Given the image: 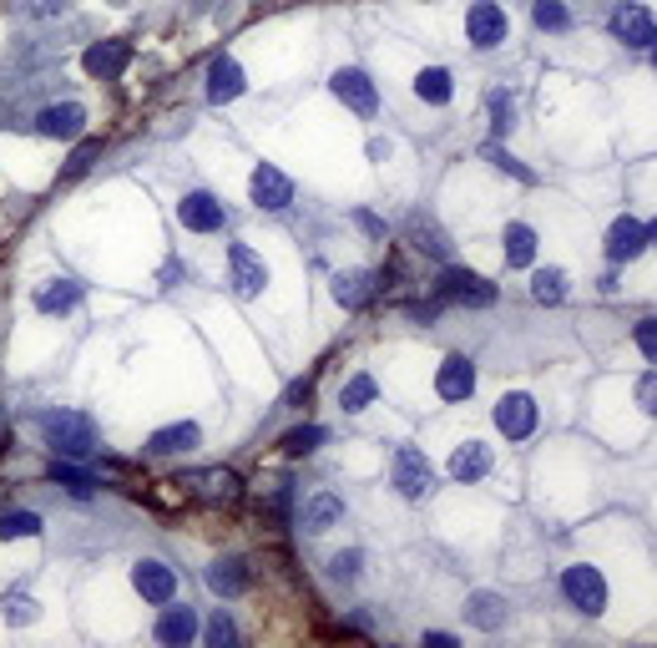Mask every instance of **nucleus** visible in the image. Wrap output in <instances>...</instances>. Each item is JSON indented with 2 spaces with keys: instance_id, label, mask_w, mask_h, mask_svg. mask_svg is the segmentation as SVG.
<instances>
[{
  "instance_id": "nucleus-37",
  "label": "nucleus",
  "mask_w": 657,
  "mask_h": 648,
  "mask_svg": "<svg viewBox=\"0 0 657 648\" xmlns=\"http://www.w3.org/2000/svg\"><path fill=\"white\" fill-rule=\"evenodd\" d=\"M0 608H5V619H11V623H30V619H36V603H30L26 593H5V598H0Z\"/></svg>"
},
{
  "instance_id": "nucleus-18",
  "label": "nucleus",
  "mask_w": 657,
  "mask_h": 648,
  "mask_svg": "<svg viewBox=\"0 0 657 648\" xmlns=\"http://www.w3.org/2000/svg\"><path fill=\"white\" fill-rule=\"evenodd\" d=\"M243 87H249V76L233 57H218L207 66V102H233V97H243Z\"/></svg>"
},
{
  "instance_id": "nucleus-44",
  "label": "nucleus",
  "mask_w": 657,
  "mask_h": 648,
  "mask_svg": "<svg viewBox=\"0 0 657 648\" xmlns=\"http://www.w3.org/2000/svg\"><path fill=\"white\" fill-rule=\"evenodd\" d=\"M425 644L430 648H455V634H425Z\"/></svg>"
},
{
  "instance_id": "nucleus-19",
  "label": "nucleus",
  "mask_w": 657,
  "mask_h": 648,
  "mask_svg": "<svg viewBox=\"0 0 657 648\" xmlns=\"http://www.w3.org/2000/svg\"><path fill=\"white\" fill-rule=\"evenodd\" d=\"M198 441H203V431L192 426V421H177V426L152 431V441H147V451H152V457H182V451H192Z\"/></svg>"
},
{
  "instance_id": "nucleus-2",
  "label": "nucleus",
  "mask_w": 657,
  "mask_h": 648,
  "mask_svg": "<svg viewBox=\"0 0 657 648\" xmlns=\"http://www.w3.org/2000/svg\"><path fill=\"white\" fill-rule=\"evenodd\" d=\"M561 598H567L577 613L597 619V613H607V577H602L592 562H571L567 573H561Z\"/></svg>"
},
{
  "instance_id": "nucleus-46",
  "label": "nucleus",
  "mask_w": 657,
  "mask_h": 648,
  "mask_svg": "<svg viewBox=\"0 0 657 648\" xmlns=\"http://www.w3.org/2000/svg\"><path fill=\"white\" fill-rule=\"evenodd\" d=\"M647 244H657V219H653V223H647Z\"/></svg>"
},
{
  "instance_id": "nucleus-13",
  "label": "nucleus",
  "mask_w": 657,
  "mask_h": 648,
  "mask_svg": "<svg viewBox=\"0 0 657 648\" xmlns=\"http://www.w3.org/2000/svg\"><path fill=\"white\" fill-rule=\"evenodd\" d=\"M182 486H192L207 507H223V501L243 497V482H238L228 466H213V472H198V476H182Z\"/></svg>"
},
{
  "instance_id": "nucleus-48",
  "label": "nucleus",
  "mask_w": 657,
  "mask_h": 648,
  "mask_svg": "<svg viewBox=\"0 0 657 648\" xmlns=\"http://www.w3.org/2000/svg\"><path fill=\"white\" fill-rule=\"evenodd\" d=\"M653 66H657V41H653Z\"/></svg>"
},
{
  "instance_id": "nucleus-31",
  "label": "nucleus",
  "mask_w": 657,
  "mask_h": 648,
  "mask_svg": "<svg viewBox=\"0 0 657 648\" xmlns=\"http://www.w3.org/2000/svg\"><path fill=\"white\" fill-rule=\"evenodd\" d=\"M375 400H380L375 375H354V381L339 390V406H344V411H365V406H375Z\"/></svg>"
},
{
  "instance_id": "nucleus-35",
  "label": "nucleus",
  "mask_w": 657,
  "mask_h": 648,
  "mask_svg": "<svg viewBox=\"0 0 657 648\" xmlns=\"http://www.w3.org/2000/svg\"><path fill=\"white\" fill-rule=\"evenodd\" d=\"M531 21H536L541 30H567V26H571V11L561 5V0H536V11H531Z\"/></svg>"
},
{
  "instance_id": "nucleus-24",
  "label": "nucleus",
  "mask_w": 657,
  "mask_h": 648,
  "mask_svg": "<svg viewBox=\"0 0 657 648\" xmlns=\"http://www.w3.org/2000/svg\"><path fill=\"white\" fill-rule=\"evenodd\" d=\"M415 91H420V102L445 107L455 97V76L445 72V66H425V72L415 76Z\"/></svg>"
},
{
  "instance_id": "nucleus-3",
  "label": "nucleus",
  "mask_w": 657,
  "mask_h": 648,
  "mask_svg": "<svg viewBox=\"0 0 657 648\" xmlns=\"http://www.w3.org/2000/svg\"><path fill=\"white\" fill-rule=\"evenodd\" d=\"M430 486H435L430 461H425L415 446H400V451H394V491L409 501H420V497H430Z\"/></svg>"
},
{
  "instance_id": "nucleus-10",
  "label": "nucleus",
  "mask_w": 657,
  "mask_h": 648,
  "mask_svg": "<svg viewBox=\"0 0 657 648\" xmlns=\"http://www.w3.org/2000/svg\"><path fill=\"white\" fill-rule=\"evenodd\" d=\"M440 295L460 299V304H496V284H485L481 274H470V269H445V274H440Z\"/></svg>"
},
{
  "instance_id": "nucleus-17",
  "label": "nucleus",
  "mask_w": 657,
  "mask_h": 648,
  "mask_svg": "<svg viewBox=\"0 0 657 648\" xmlns=\"http://www.w3.org/2000/svg\"><path fill=\"white\" fill-rule=\"evenodd\" d=\"M81 127H87V112H81V102L41 107V117H36V133H41V137H81Z\"/></svg>"
},
{
  "instance_id": "nucleus-9",
  "label": "nucleus",
  "mask_w": 657,
  "mask_h": 648,
  "mask_svg": "<svg viewBox=\"0 0 657 648\" xmlns=\"http://www.w3.org/2000/svg\"><path fill=\"white\" fill-rule=\"evenodd\" d=\"M536 421H541V411H536V400L531 396H506L496 406V426H501V436H511V441H526L531 431H536Z\"/></svg>"
},
{
  "instance_id": "nucleus-6",
  "label": "nucleus",
  "mask_w": 657,
  "mask_h": 648,
  "mask_svg": "<svg viewBox=\"0 0 657 648\" xmlns=\"http://www.w3.org/2000/svg\"><path fill=\"white\" fill-rule=\"evenodd\" d=\"M249 192H253V203H258L263 213H278V208L293 203V183L283 177V167H274V162H258V167H253Z\"/></svg>"
},
{
  "instance_id": "nucleus-33",
  "label": "nucleus",
  "mask_w": 657,
  "mask_h": 648,
  "mask_svg": "<svg viewBox=\"0 0 657 648\" xmlns=\"http://www.w3.org/2000/svg\"><path fill=\"white\" fill-rule=\"evenodd\" d=\"M15 537H41V516L36 512H0V543Z\"/></svg>"
},
{
  "instance_id": "nucleus-23",
  "label": "nucleus",
  "mask_w": 657,
  "mask_h": 648,
  "mask_svg": "<svg viewBox=\"0 0 657 648\" xmlns=\"http://www.w3.org/2000/svg\"><path fill=\"white\" fill-rule=\"evenodd\" d=\"M81 304V284L76 279H51L46 289H36V310L41 314H72Z\"/></svg>"
},
{
  "instance_id": "nucleus-36",
  "label": "nucleus",
  "mask_w": 657,
  "mask_h": 648,
  "mask_svg": "<svg viewBox=\"0 0 657 648\" xmlns=\"http://www.w3.org/2000/svg\"><path fill=\"white\" fill-rule=\"evenodd\" d=\"M97 152H102V142H81V148H76L72 158H66V167H61V183H76L81 173H91Z\"/></svg>"
},
{
  "instance_id": "nucleus-45",
  "label": "nucleus",
  "mask_w": 657,
  "mask_h": 648,
  "mask_svg": "<svg viewBox=\"0 0 657 648\" xmlns=\"http://www.w3.org/2000/svg\"><path fill=\"white\" fill-rule=\"evenodd\" d=\"M308 390H314V381H299V385H293V390H289V400H293V406H299V400H308Z\"/></svg>"
},
{
  "instance_id": "nucleus-39",
  "label": "nucleus",
  "mask_w": 657,
  "mask_h": 648,
  "mask_svg": "<svg viewBox=\"0 0 657 648\" xmlns=\"http://www.w3.org/2000/svg\"><path fill=\"white\" fill-rule=\"evenodd\" d=\"M632 335H637V350H643L647 360L657 365V320H643L637 329H632Z\"/></svg>"
},
{
  "instance_id": "nucleus-28",
  "label": "nucleus",
  "mask_w": 657,
  "mask_h": 648,
  "mask_svg": "<svg viewBox=\"0 0 657 648\" xmlns=\"http://www.w3.org/2000/svg\"><path fill=\"white\" fill-rule=\"evenodd\" d=\"M531 259H536V228L511 223V228H506V264H511V269H526Z\"/></svg>"
},
{
  "instance_id": "nucleus-41",
  "label": "nucleus",
  "mask_w": 657,
  "mask_h": 648,
  "mask_svg": "<svg viewBox=\"0 0 657 648\" xmlns=\"http://www.w3.org/2000/svg\"><path fill=\"white\" fill-rule=\"evenodd\" d=\"M637 406H643L647 415H657V375H643V381H637Z\"/></svg>"
},
{
  "instance_id": "nucleus-7",
  "label": "nucleus",
  "mask_w": 657,
  "mask_h": 648,
  "mask_svg": "<svg viewBox=\"0 0 657 648\" xmlns=\"http://www.w3.org/2000/svg\"><path fill=\"white\" fill-rule=\"evenodd\" d=\"M131 588L142 593L147 603H173V593H177V573L167 568V562H157V558H142L137 568H131Z\"/></svg>"
},
{
  "instance_id": "nucleus-32",
  "label": "nucleus",
  "mask_w": 657,
  "mask_h": 648,
  "mask_svg": "<svg viewBox=\"0 0 657 648\" xmlns=\"http://www.w3.org/2000/svg\"><path fill=\"white\" fill-rule=\"evenodd\" d=\"M329 441V431L324 426H293V431H283V451H289V457H308V451H314V446H324Z\"/></svg>"
},
{
  "instance_id": "nucleus-14",
  "label": "nucleus",
  "mask_w": 657,
  "mask_h": 648,
  "mask_svg": "<svg viewBox=\"0 0 657 648\" xmlns=\"http://www.w3.org/2000/svg\"><path fill=\"white\" fill-rule=\"evenodd\" d=\"M435 390L440 400H466L476 390V365H470L466 354H445L435 370Z\"/></svg>"
},
{
  "instance_id": "nucleus-27",
  "label": "nucleus",
  "mask_w": 657,
  "mask_h": 648,
  "mask_svg": "<svg viewBox=\"0 0 657 648\" xmlns=\"http://www.w3.org/2000/svg\"><path fill=\"white\" fill-rule=\"evenodd\" d=\"M466 619L476 623V628H501V623H506V603H501L496 593H470Z\"/></svg>"
},
{
  "instance_id": "nucleus-47",
  "label": "nucleus",
  "mask_w": 657,
  "mask_h": 648,
  "mask_svg": "<svg viewBox=\"0 0 657 648\" xmlns=\"http://www.w3.org/2000/svg\"><path fill=\"white\" fill-rule=\"evenodd\" d=\"M0 441H5V415H0Z\"/></svg>"
},
{
  "instance_id": "nucleus-30",
  "label": "nucleus",
  "mask_w": 657,
  "mask_h": 648,
  "mask_svg": "<svg viewBox=\"0 0 657 648\" xmlns=\"http://www.w3.org/2000/svg\"><path fill=\"white\" fill-rule=\"evenodd\" d=\"M409 238H415V249H420V253H430V259H451V238L440 234L435 223L409 219Z\"/></svg>"
},
{
  "instance_id": "nucleus-12",
  "label": "nucleus",
  "mask_w": 657,
  "mask_h": 648,
  "mask_svg": "<svg viewBox=\"0 0 657 648\" xmlns=\"http://www.w3.org/2000/svg\"><path fill=\"white\" fill-rule=\"evenodd\" d=\"M127 61H131V41H97V46H87L81 72L97 76V82H112V76L127 72Z\"/></svg>"
},
{
  "instance_id": "nucleus-26",
  "label": "nucleus",
  "mask_w": 657,
  "mask_h": 648,
  "mask_svg": "<svg viewBox=\"0 0 657 648\" xmlns=\"http://www.w3.org/2000/svg\"><path fill=\"white\" fill-rule=\"evenodd\" d=\"M369 295H375V274H359V269H350V274H339V279H334V299L344 304V310H359Z\"/></svg>"
},
{
  "instance_id": "nucleus-21",
  "label": "nucleus",
  "mask_w": 657,
  "mask_h": 648,
  "mask_svg": "<svg viewBox=\"0 0 657 648\" xmlns=\"http://www.w3.org/2000/svg\"><path fill=\"white\" fill-rule=\"evenodd\" d=\"M485 472H491V446H485V441L455 446V457H451V476H455V482H481Z\"/></svg>"
},
{
  "instance_id": "nucleus-20",
  "label": "nucleus",
  "mask_w": 657,
  "mask_h": 648,
  "mask_svg": "<svg viewBox=\"0 0 657 648\" xmlns=\"http://www.w3.org/2000/svg\"><path fill=\"white\" fill-rule=\"evenodd\" d=\"M198 628H203V623H198V613H192V608H177V603L157 619V638H162L167 648L192 644V638H198Z\"/></svg>"
},
{
  "instance_id": "nucleus-15",
  "label": "nucleus",
  "mask_w": 657,
  "mask_h": 648,
  "mask_svg": "<svg viewBox=\"0 0 657 648\" xmlns=\"http://www.w3.org/2000/svg\"><path fill=\"white\" fill-rule=\"evenodd\" d=\"M177 219L188 223L192 234H218L223 228V203L213 192H188L182 203H177Z\"/></svg>"
},
{
  "instance_id": "nucleus-4",
  "label": "nucleus",
  "mask_w": 657,
  "mask_h": 648,
  "mask_svg": "<svg viewBox=\"0 0 657 648\" xmlns=\"http://www.w3.org/2000/svg\"><path fill=\"white\" fill-rule=\"evenodd\" d=\"M612 36L622 46H632V51H643V46L657 41V21L647 5H637V0H622L612 11Z\"/></svg>"
},
{
  "instance_id": "nucleus-1",
  "label": "nucleus",
  "mask_w": 657,
  "mask_h": 648,
  "mask_svg": "<svg viewBox=\"0 0 657 648\" xmlns=\"http://www.w3.org/2000/svg\"><path fill=\"white\" fill-rule=\"evenodd\" d=\"M36 426H41V441L66 461H87L97 451V426L81 411H46L36 415Z\"/></svg>"
},
{
  "instance_id": "nucleus-42",
  "label": "nucleus",
  "mask_w": 657,
  "mask_h": 648,
  "mask_svg": "<svg viewBox=\"0 0 657 648\" xmlns=\"http://www.w3.org/2000/svg\"><path fill=\"white\" fill-rule=\"evenodd\" d=\"M354 573H359V552H339V558H334V577H339V583H354Z\"/></svg>"
},
{
  "instance_id": "nucleus-38",
  "label": "nucleus",
  "mask_w": 657,
  "mask_h": 648,
  "mask_svg": "<svg viewBox=\"0 0 657 648\" xmlns=\"http://www.w3.org/2000/svg\"><path fill=\"white\" fill-rule=\"evenodd\" d=\"M207 644H213V648H233V644H238V628L218 613V619L207 623Z\"/></svg>"
},
{
  "instance_id": "nucleus-25",
  "label": "nucleus",
  "mask_w": 657,
  "mask_h": 648,
  "mask_svg": "<svg viewBox=\"0 0 657 648\" xmlns=\"http://www.w3.org/2000/svg\"><path fill=\"white\" fill-rule=\"evenodd\" d=\"M339 516H344V501H339V497H329V491H314V497L304 501V527H308V532L334 527Z\"/></svg>"
},
{
  "instance_id": "nucleus-11",
  "label": "nucleus",
  "mask_w": 657,
  "mask_h": 648,
  "mask_svg": "<svg viewBox=\"0 0 657 648\" xmlns=\"http://www.w3.org/2000/svg\"><path fill=\"white\" fill-rule=\"evenodd\" d=\"M228 269H233V289L243 299H258L263 284H268V269H263V259L249 249V244H233L228 249Z\"/></svg>"
},
{
  "instance_id": "nucleus-5",
  "label": "nucleus",
  "mask_w": 657,
  "mask_h": 648,
  "mask_svg": "<svg viewBox=\"0 0 657 648\" xmlns=\"http://www.w3.org/2000/svg\"><path fill=\"white\" fill-rule=\"evenodd\" d=\"M329 87H334L339 102L350 107V112H359V117H375V112H380V91H375V82H369L359 66H344V72H334V82H329Z\"/></svg>"
},
{
  "instance_id": "nucleus-29",
  "label": "nucleus",
  "mask_w": 657,
  "mask_h": 648,
  "mask_svg": "<svg viewBox=\"0 0 657 648\" xmlns=\"http://www.w3.org/2000/svg\"><path fill=\"white\" fill-rule=\"evenodd\" d=\"M51 482H61L66 491H76V497H97V476L91 472H81V466H72V461L61 457V461H51Z\"/></svg>"
},
{
  "instance_id": "nucleus-16",
  "label": "nucleus",
  "mask_w": 657,
  "mask_h": 648,
  "mask_svg": "<svg viewBox=\"0 0 657 648\" xmlns=\"http://www.w3.org/2000/svg\"><path fill=\"white\" fill-rule=\"evenodd\" d=\"M643 249H647V223L617 219L612 228H607V259H612V264H628V259H637Z\"/></svg>"
},
{
  "instance_id": "nucleus-34",
  "label": "nucleus",
  "mask_w": 657,
  "mask_h": 648,
  "mask_svg": "<svg viewBox=\"0 0 657 648\" xmlns=\"http://www.w3.org/2000/svg\"><path fill=\"white\" fill-rule=\"evenodd\" d=\"M531 295H536L541 304H561V299H567V279H561L556 269H541L536 279H531Z\"/></svg>"
},
{
  "instance_id": "nucleus-40",
  "label": "nucleus",
  "mask_w": 657,
  "mask_h": 648,
  "mask_svg": "<svg viewBox=\"0 0 657 648\" xmlns=\"http://www.w3.org/2000/svg\"><path fill=\"white\" fill-rule=\"evenodd\" d=\"M485 158H491V162H501V167H506V173H511V177H526V183H531V167H526V162H516L511 152H501V148H485Z\"/></svg>"
},
{
  "instance_id": "nucleus-43",
  "label": "nucleus",
  "mask_w": 657,
  "mask_h": 648,
  "mask_svg": "<svg viewBox=\"0 0 657 648\" xmlns=\"http://www.w3.org/2000/svg\"><path fill=\"white\" fill-rule=\"evenodd\" d=\"M491 107H496V133H506V127H511V107H506V97H491Z\"/></svg>"
},
{
  "instance_id": "nucleus-8",
  "label": "nucleus",
  "mask_w": 657,
  "mask_h": 648,
  "mask_svg": "<svg viewBox=\"0 0 657 648\" xmlns=\"http://www.w3.org/2000/svg\"><path fill=\"white\" fill-rule=\"evenodd\" d=\"M466 36H470V46H481V51L501 46L506 41V11H501L496 0H476L466 15Z\"/></svg>"
},
{
  "instance_id": "nucleus-22",
  "label": "nucleus",
  "mask_w": 657,
  "mask_h": 648,
  "mask_svg": "<svg viewBox=\"0 0 657 648\" xmlns=\"http://www.w3.org/2000/svg\"><path fill=\"white\" fill-rule=\"evenodd\" d=\"M207 588L223 593V598H238V593L249 588V562L243 558H218L207 568Z\"/></svg>"
}]
</instances>
